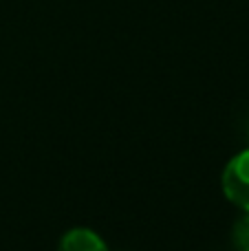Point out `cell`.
I'll use <instances>...</instances> for the list:
<instances>
[{"label":"cell","instance_id":"cell-2","mask_svg":"<svg viewBox=\"0 0 249 251\" xmlns=\"http://www.w3.org/2000/svg\"><path fill=\"white\" fill-rule=\"evenodd\" d=\"M57 251H110L106 240L88 227H73L64 231L57 243Z\"/></svg>","mask_w":249,"mask_h":251},{"label":"cell","instance_id":"cell-1","mask_svg":"<svg viewBox=\"0 0 249 251\" xmlns=\"http://www.w3.org/2000/svg\"><path fill=\"white\" fill-rule=\"evenodd\" d=\"M223 194L234 207L249 212V148L234 154L221 174Z\"/></svg>","mask_w":249,"mask_h":251},{"label":"cell","instance_id":"cell-3","mask_svg":"<svg viewBox=\"0 0 249 251\" xmlns=\"http://www.w3.org/2000/svg\"><path fill=\"white\" fill-rule=\"evenodd\" d=\"M232 243L236 251H249V212H243L232 227Z\"/></svg>","mask_w":249,"mask_h":251}]
</instances>
